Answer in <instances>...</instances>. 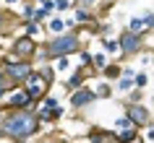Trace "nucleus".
<instances>
[{
    "label": "nucleus",
    "mask_w": 154,
    "mask_h": 143,
    "mask_svg": "<svg viewBox=\"0 0 154 143\" xmlns=\"http://www.w3.org/2000/svg\"><path fill=\"white\" fill-rule=\"evenodd\" d=\"M47 143H63V141H47Z\"/></svg>",
    "instance_id": "nucleus-35"
},
{
    "label": "nucleus",
    "mask_w": 154,
    "mask_h": 143,
    "mask_svg": "<svg viewBox=\"0 0 154 143\" xmlns=\"http://www.w3.org/2000/svg\"><path fill=\"white\" fill-rule=\"evenodd\" d=\"M34 112H37V117L42 122H55V120L63 117V107H60V102L55 96H45L42 102H37L34 104Z\"/></svg>",
    "instance_id": "nucleus-8"
},
{
    "label": "nucleus",
    "mask_w": 154,
    "mask_h": 143,
    "mask_svg": "<svg viewBox=\"0 0 154 143\" xmlns=\"http://www.w3.org/2000/svg\"><path fill=\"white\" fill-rule=\"evenodd\" d=\"M45 31H47L50 37H60V34L68 31V24H65L63 18L52 16V18H47V26H45Z\"/></svg>",
    "instance_id": "nucleus-13"
},
{
    "label": "nucleus",
    "mask_w": 154,
    "mask_h": 143,
    "mask_svg": "<svg viewBox=\"0 0 154 143\" xmlns=\"http://www.w3.org/2000/svg\"><path fill=\"white\" fill-rule=\"evenodd\" d=\"M91 68H94L97 73H102L107 68V55L105 52H94V65H91Z\"/></svg>",
    "instance_id": "nucleus-22"
},
{
    "label": "nucleus",
    "mask_w": 154,
    "mask_h": 143,
    "mask_svg": "<svg viewBox=\"0 0 154 143\" xmlns=\"http://www.w3.org/2000/svg\"><path fill=\"white\" fill-rule=\"evenodd\" d=\"M118 44H120V55L123 57H136V55H141L146 49V39L141 34L128 31V29H123V31L118 34Z\"/></svg>",
    "instance_id": "nucleus-6"
},
{
    "label": "nucleus",
    "mask_w": 154,
    "mask_h": 143,
    "mask_svg": "<svg viewBox=\"0 0 154 143\" xmlns=\"http://www.w3.org/2000/svg\"><path fill=\"white\" fill-rule=\"evenodd\" d=\"M144 24H146V29H149V31H154V13H144Z\"/></svg>",
    "instance_id": "nucleus-31"
},
{
    "label": "nucleus",
    "mask_w": 154,
    "mask_h": 143,
    "mask_svg": "<svg viewBox=\"0 0 154 143\" xmlns=\"http://www.w3.org/2000/svg\"><path fill=\"white\" fill-rule=\"evenodd\" d=\"M141 94H144L141 88H133V91L128 94V102H141Z\"/></svg>",
    "instance_id": "nucleus-32"
},
{
    "label": "nucleus",
    "mask_w": 154,
    "mask_h": 143,
    "mask_svg": "<svg viewBox=\"0 0 154 143\" xmlns=\"http://www.w3.org/2000/svg\"><path fill=\"white\" fill-rule=\"evenodd\" d=\"M125 117L133 127H149L152 125V109L144 102H125Z\"/></svg>",
    "instance_id": "nucleus-7"
},
{
    "label": "nucleus",
    "mask_w": 154,
    "mask_h": 143,
    "mask_svg": "<svg viewBox=\"0 0 154 143\" xmlns=\"http://www.w3.org/2000/svg\"><path fill=\"white\" fill-rule=\"evenodd\" d=\"M79 60H81L84 68H91V65H94V55H91L89 49H81V52H79Z\"/></svg>",
    "instance_id": "nucleus-26"
},
{
    "label": "nucleus",
    "mask_w": 154,
    "mask_h": 143,
    "mask_svg": "<svg viewBox=\"0 0 154 143\" xmlns=\"http://www.w3.org/2000/svg\"><path fill=\"white\" fill-rule=\"evenodd\" d=\"M50 86H52V81H50L45 73L34 70L32 76H29V81L24 83V91L32 96V102L37 104V102H42L45 96H50Z\"/></svg>",
    "instance_id": "nucleus-5"
},
{
    "label": "nucleus",
    "mask_w": 154,
    "mask_h": 143,
    "mask_svg": "<svg viewBox=\"0 0 154 143\" xmlns=\"http://www.w3.org/2000/svg\"><path fill=\"white\" fill-rule=\"evenodd\" d=\"M0 68L5 70V76H8V81L13 83V86H24L26 81H29V76L37 70V65H34L32 60H16V57H11L8 52L3 55Z\"/></svg>",
    "instance_id": "nucleus-3"
},
{
    "label": "nucleus",
    "mask_w": 154,
    "mask_h": 143,
    "mask_svg": "<svg viewBox=\"0 0 154 143\" xmlns=\"http://www.w3.org/2000/svg\"><path fill=\"white\" fill-rule=\"evenodd\" d=\"M133 81H136V88H141V91H144V88H146V83H149V76H146V70H138Z\"/></svg>",
    "instance_id": "nucleus-28"
},
{
    "label": "nucleus",
    "mask_w": 154,
    "mask_h": 143,
    "mask_svg": "<svg viewBox=\"0 0 154 143\" xmlns=\"http://www.w3.org/2000/svg\"><path fill=\"white\" fill-rule=\"evenodd\" d=\"M39 3H42V0H39Z\"/></svg>",
    "instance_id": "nucleus-38"
},
{
    "label": "nucleus",
    "mask_w": 154,
    "mask_h": 143,
    "mask_svg": "<svg viewBox=\"0 0 154 143\" xmlns=\"http://www.w3.org/2000/svg\"><path fill=\"white\" fill-rule=\"evenodd\" d=\"M0 63H3V49H0Z\"/></svg>",
    "instance_id": "nucleus-36"
},
{
    "label": "nucleus",
    "mask_w": 154,
    "mask_h": 143,
    "mask_svg": "<svg viewBox=\"0 0 154 143\" xmlns=\"http://www.w3.org/2000/svg\"><path fill=\"white\" fill-rule=\"evenodd\" d=\"M13 88H16V86H13V83L8 81V76H5V70L0 68V104L5 102V96H8L11 91H13Z\"/></svg>",
    "instance_id": "nucleus-16"
},
{
    "label": "nucleus",
    "mask_w": 154,
    "mask_h": 143,
    "mask_svg": "<svg viewBox=\"0 0 154 143\" xmlns=\"http://www.w3.org/2000/svg\"><path fill=\"white\" fill-rule=\"evenodd\" d=\"M73 3H76V8H86V10H89V8L97 5L99 0H73Z\"/></svg>",
    "instance_id": "nucleus-30"
},
{
    "label": "nucleus",
    "mask_w": 154,
    "mask_h": 143,
    "mask_svg": "<svg viewBox=\"0 0 154 143\" xmlns=\"http://www.w3.org/2000/svg\"><path fill=\"white\" fill-rule=\"evenodd\" d=\"M102 44H105V52H110V55L120 52V44H118V39H102Z\"/></svg>",
    "instance_id": "nucleus-27"
},
{
    "label": "nucleus",
    "mask_w": 154,
    "mask_h": 143,
    "mask_svg": "<svg viewBox=\"0 0 154 143\" xmlns=\"http://www.w3.org/2000/svg\"><path fill=\"white\" fill-rule=\"evenodd\" d=\"M133 88H136L133 76H120V78L115 81V91H118V94H131Z\"/></svg>",
    "instance_id": "nucleus-14"
},
{
    "label": "nucleus",
    "mask_w": 154,
    "mask_h": 143,
    "mask_svg": "<svg viewBox=\"0 0 154 143\" xmlns=\"http://www.w3.org/2000/svg\"><path fill=\"white\" fill-rule=\"evenodd\" d=\"M32 107H34V102H32V96L24 91V86H16L8 96H5V102L0 104V109H3V112H11V109H32Z\"/></svg>",
    "instance_id": "nucleus-9"
},
{
    "label": "nucleus",
    "mask_w": 154,
    "mask_h": 143,
    "mask_svg": "<svg viewBox=\"0 0 154 143\" xmlns=\"http://www.w3.org/2000/svg\"><path fill=\"white\" fill-rule=\"evenodd\" d=\"M21 29H24V34H26V37L37 39V37L42 34V29H45V26H42L39 21H24V26H21Z\"/></svg>",
    "instance_id": "nucleus-19"
},
{
    "label": "nucleus",
    "mask_w": 154,
    "mask_h": 143,
    "mask_svg": "<svg viewBox=\"0 0 154 143\" xmlns=\"http://www.w3.org/2000/svg\"><path fill=\"white\" fill-rule=\"evenodd\" d=\"M141 135H138V127H131V130H123L118 133V143H138Z\"/></svg>",
    "instance_id": "nucleus-21"
},
{
    "label": "nucleus",
    "mask_w": 154,
    "mask_h": 143,
    "mask_svg": "<svg viewBox=\"0 0 154 143\" xmlns=\"http://www.w3.org/2000/svg\"><path fill=\"white\" fill-rule=\"evenodd\" d=\"M146 141H149V143H154V125H149V127H146Z\"/></svg>",
    "instance_id": "nucleus-33"
},
{
    "label": "nucleus",
    "mask_w": 154,
    "mask_h": 143,
    "mask_svg": "<svg viewBox=\"0 0 154 143\" xmlns=\"http://www.w3.org/2000/svg\"><path fill=\"white\" fill-rule=\"evenodd\" d=\"M112 83H110V81H99L97 86H94V94H97V99H110V96H112Z\"/></svg>",
    "instance_id": "nucleus-18"
},
{
    "label": "nucleus",
    "mask_w": 154,
    "mask_h": 143,
    "mask_svg": "<svg viewBox=\"0 0 154 143\" xmlns=\"http://www.w3.org/2000/svg\"><path fill=\"white\" fill-rule=\"evenodd\" d=\"M52 68H55V73L71 70V60H68V57H57V60H52Z\"/></svg>",
    "instance_id": "nucleus-24"
},
{
    "label": "nucleus",
    "mask_w": 154,
    "mask_h": 143,
    "mask_svg": "<svg viewBox=\"0 0 154 143\" xmlns=\"http://www.w3.org/2000/svg\"><path fill=\"white\" fill-rule=\"evenodd\" d=\"M89 68H84V65H76L73 68V73L68 76V81H65V91L71 94V91H76V88H81L86 86V78H89Z\"/></svg>",
    "instance_id": "nucleus-11"
},
{
    "label": "nucleus",
    "mask_w": 154,
    "mask_h": 143,
    "mask_svg": "<svg viewBox=\"0 0 154 143\" xmlns=\"http://www.w3.org/2000/svg\"><path fill=\"white\" fill-rule=\"evenodd\" d=\"M86 143H118V133L105 130V127H89L86 130Z\"/></svg>",
    "instance_id": "nucleus-12"
},
{
    "label": "nucleus",
    "mask_w": 154,
    "mask_h": 143,
    "mask_svg": "<svg viewBox=\"0 0 154 143\" xmlns=\"http://www.w3.org/2000/svg\"><path fill=\"white\" fill-rule=\"evenodd\" d=\"M97 102V94H94V88L91 86H81V88H76V91H71L68 94V104H71V109H86L89 104Z\"/></svg>",
    "instance_id": "nucleus-10"
},
{
    "label": "nucleus",
    "mask_w": 154,
    "mask_h": 143,
    "mask_svg": "<svg viewBox=\"0 0 154 143\" xmlns=\"http://www.w3.org/2000/svg\"><path fill=\"white\" fill-rule=\"evenodd\" d=\"M84 42H81V34L79 31H65L60 34V37H50L45 44H39V55H37V60L39 63H52V60H57V57H71L76 55V52H81Z\"/></svg>",
    "instance_id": "nucleus-2"
},
{
    "label": "nucleus",
    "mask_w": 154,
    "mask_h": 143,
    "mask_svg": "<svg viewBox=\"0 0 154 143\" xmlns=\"http://www.w3.org/2000/svg\"><path fill=\"white\" fill-rule=\"evenodd\" d=\"M131 120L125 117V115H123V117H115V133H123V130H131Z\"/></svg>",
    "instance_id": "nucleus-25"
},
{
    "label": "nucleus",
    "mask_w": 154,
    "mask_h": 143,
    "mask_svg": "<svg viewBox=\"0 0 154 143\" xmlns=\"http://www.w3.org/2000/svg\"><path fill=\"white\" fill-rule=\"evenodd\" d=\"M52 3H55V10H57V13H63V10H68V8H76L71 0H52Z\"/></svg>",
    "instance_id": "nucleus-29"
},
{
    "label": "nucleus",
    "mask_w": 154,
    "mask_h": 143,
    "mask_svg": "<svg viewBox=\"0 0 154 143\" xmlns=\"http://www.w3.org/2000/svg\"><path fill=\"white\" fill-rule=\"evenodd\" d=\"M73 21H76V24H97V16H94L91 10H86V8H76Z\"/></svg>",
    "instance_id": "nucleus-15"
},
{
    "label": "nucleus",
    "mask_w": 154,
    "mask_h": 143,
    "mask_svg": "<svg viewBox=\"0 0 154 143\" xmlns=\"http://www.w3.org/2000/svg\"><path fill=\"white\" fill-rule=\"evenodd\" d=\"M26 0H5V5H24Z\"/></svg>",
    "instance_id": "nucleus-34"
},
{
    "label": "nucleus",
    "mask_w": 154,
    "mask_h": 143,
    "mask_svg": "<svg viewBox=\"0 0 154 143\" xmlns=\"http://www.w3.org/2000/svg\"><path fill=\"white\" fill-rule=\"evenodd\" d=\"M138 143H144V138H141V141H138Z\"/></svg>",
    "instance_id": "nucleus-37"
},
{
    "label": "nucleus",
    "mask_w": 154,
    "mask_h": 143,
    "mask_svg": "<svg viewBox=\"0 0 154 143\" xmlns=\"http://www.w3.org/2000/svg\"><path fill=\"white\" fill-rule=\"evenodd\" d=\"M3 130H5V138H11L13 143H26L37 138L42 127V120L37 117L34 109H11L3 115Z\"/></svg>",
    "instance_id": "nucleus-1"
},
{
    "label": "nucleus",
    "mask_w": 154,
    "mask_h": 143,
    "mask_svg": "<svg viewBox=\"0 0 154 143\" xmlns=\"http://www.w3.org/2000/svg\"><path fill=\"white\" fill-rule=\"evenodd\" d=\"M8 26H11V10L0 8V34L8 31Z\"/></svg>",
    "instance_id": "nucleus-23"
},
{
    "label": "nucleus",
    "mask_w": 154,
    "mask_h": 143,
    "mask_svg": "<svg viewBox=\"0 0 154 143\" xmlns=\"http://www.w3.org/2000/svg\"><path fill=\"white\" fill-rule=\"evenodd\" d=\"M102 76H105V81H118L123 76V65L118 63H107V68L102 70Z\"/></svg>",
    "instance_id": "nucleus-17"
},
{
    "label": "nucleus",
    "mask_w": 154,
    "mask_h": 143,
    "mask_svg": "<svg viewBox=\"0 0 154 143\" xmlns=\"http://www.w3.org/2000/svg\"><path fill=\"white\" fill-rule=\"evenodd\" d=\"M8 55L16 57V60H37V55H39V44H37V39H32V37H26V34H18V37H13V42L8 44Z\"/></svg>",
    "instance_id": "nucleus-4"
},
{
    "label": "nucleus",
    "mask_w": 154,
    "mask_h": 143,
    "mask_svg": "<svg viewBox=\"0 0 154 143\" xmlns=\"http://www.w3.org/2000/svg\"><path fill=\"white\" fill-rule=\"evenodd\" d=\"M128 31H133V34H141V37H146V31H149V29H146V24H144V18L141 16H133L128 21Z\"/></svg>",
    "instance_id": "nucleus-20"
}]
</instances>
